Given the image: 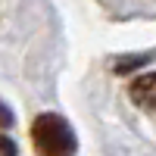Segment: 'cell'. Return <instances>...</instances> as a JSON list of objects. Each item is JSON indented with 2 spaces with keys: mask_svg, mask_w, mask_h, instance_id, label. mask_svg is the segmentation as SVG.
<instances>
[{
  "mask_svg": "<svg viewBox=\"0 0 156 156\" xmlns=\"http://www.w3.org/2000/svg\"><path fill=\"white\" fill-rule=\"evenodd\" d=\"M150 59H153L150 53H137V56H122V59H115V62H112V72H115V75H131V72H137V69H144Z\"/></svg>",
  "mask_w": 156,
  "mask_h": 156,
  "instance_id": "3",
  "label": "cell"
},
{
  "mask_svg": "<svg viewBox=\"0 0 156 156\" xmlns=\"http://www.w3.org/2000/svg\"><path fill=\"white\" fill-rule=\"evenodd\" d=\"M31 144L37 156H72L78 150L72 125L59 112H41L31 122Z\"/></svg>",
  "mask_w": 156,
  "mask_h": 156,
  "instance_id": "1",
  "label": "cell"
},
{
  "mask_svg": "<svg viewBox=\"0 0 156 156\" xmlns=\"http://www.w3.org/2000/svg\"><path fill=\"white\" fill-rule=\"evenodd\" d=\"M0 156H19V150H16V144L6 137V134H0Z\"/></svg>",
  "mask_w": 156,
  "mask_h": 156,
  "instance_id": "4",
  "label": "cell"
},
{
  "mask_svg": "<svg viewBox=\"0 0 156 156\" xmlns=\"http://www.w3.org/2000/svg\"><path fill=\"white\" fill-rule=\"evenodd\" d=\"M6 128H12V112L0 103V131H6Z\"/></svg>",
  "mask_w": 156,
  "mask_h": 156,
  "instance_id": "5",
  "label": "cell"
},
{
  "mask_svg": "<svg viewBox=\"0 0 156 156\" xmlns=\"http://www.w3.org/2000/svg\"><path fill=\"white\" fill-rule=\"evenodd\" d=\"M128 97L134 100V106L156 112V72H147V75L131 78V84H128Z\"/></svg>",
  "mask_w": 156,
  "mask_h": 156,
  "instance_id": "2",
  "label": "cell"
}]
</instances>
